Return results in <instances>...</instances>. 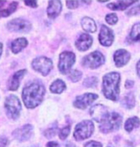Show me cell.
Segmentation results:
<instances>
[{"label":"cell","instance_id":"1","mask_svg":"<svg viewBox=\"0 0 140 147\" xmlns=\"http://www.w3.org/2000/svg\"><path fill=\"white\" fill-rule=\"evenodd\" d=\"M44 94L45 88L40 83H32L23 88V102L27 108L33 109L42 103Z\"/></svg>","mask_w":140,"mask_h":147},{"label":"cell","instance_id":"2","mask_svg":"<svg viewBox=\"0 0 140 147\" xmlns=\"http://www.w3.org/2000/svg\"><path fill=\"white\" fill-rule=\"evenodd\" d=\"M120 75L117 72H111L104 76L103 79V92L108 99L116 101L119 94Z\"/></svg>","mask_w":140,"mask_h":147},{"label":"cell","instance_id":"3","mask_svg":"<svg viewBox=\"0 0 140 147\" xmlns=\"http://www.w3.org/2000/svg\"><path fill=\"white\" fill-rule=\"evenodd\" d=\"M122 122V116L118 115L116 113H111L107 115V117L101 122L100 124V130L101 132L108 134V133L116 131L119 129Z\"/></svg>","mask_w":140,"mask_h":147},{"label":"cell","instance_id":"4","mask_svg":"<svg viewBox=\"0 0 140 147\" xmlns=\"http://www.w3.org/2000/svg\"><path fill=\"white\" fill-rule=\"evenodd\" d=\"M94 125L90 120H86L80 122L75 127V132H74V138L77 140H83L86 138H88L92 135Z\"/></svg>","mask_w":140,"mask_h":147},{"label":"cell","instance_id":"5","mask_svg":"<svg viewBox=\"0 0 140 147\" xmlns=\"http://www.w3.org/2000/svg\"><path fill=\"white\" fill-rule=\"evenodd\" d=\"M5 109H6V113L9 115V117L16 119L21 112V104L19 99L15 95L8 96L5 101Z\"/></svg>","mask_w":140,"mask_h":147},{"label":"cell","instance_id":"6","mask_svg":"<svg viewBox=\"0 0 140 147\" xmlns=\"http://www.w3.org/2000/svg\"><path fill=\"white\" fill-rule=\"evenodd\" d=\"M32 66L35 70L42 73L43 76L48 75V73L53 68V62L46 57H40L33 61Z\"/></svg>","mask_w":140,"mask_h":147},{"label":"cell","instance_id":"7","mask_svg":"<svg viewBox=\"0 0 140 147\" xmlns=\"http://www.w3.org/2000/svg\"><path fill=\"white\" fill-rule=\"evenodd\" d=\"M75 54L72 52H62L60 55V62H59V68L60 71L64 74H66L70 70L71 66L75 63Z\"/></svg>","mask_w":140,"mask_h":147},{"label":"cell","instance_id":"8","mask_svg":"<svg viewBox=\"0 0 140 147\" xmlns=\"http://www.w3.org/2000/svg\"><path fill=\"white\" fill-rule=\"evenodd\" d=\"M104 63H105V57L103 56V54L98 51H95L84 57L83 65L89 68H97L100 65H102Z\"/></svg>","mask_w":140,"mask_h":147},{"label":"cell","instance_id":"9","mask_svg":"<svg viewBox=\"0 0 140 147\" xmlns=\"http://www.w3.org/2000/svg\"><path fill=\"white\" fill-rule=\"evenodd\" d=\"M7 27L10 31L19 32V33H27L31 30V23L29 21L22 18H15L11 20L7 24Z\"/></svg>","mask_w":140,"mask_h":147},{"label":"cell","instance_id":"10","mask_svg":"<svg viewBox=\"0 0 140 147\" xmlns=\"http://www.w3.org/2000/svg\"><path fill=\"white\" fill-rule=\"evenodd\" d=\"M97 98L98 95L94 93L83 94V95H80L77 97L75 102H74V106L78 108V109H86V107L90 106Z\"/></svg>","mask_w":140,"mask_h":147},{"label":"cell","instance_id":"11","mask_svg":"<svg viewBox=\"0 0 140 147\" xmlns=\"http://www.w3.org/2000/svg\"><path fill=\"white\" fill-rule=\"evenodd\" d=\"M13 137L19 141H26L28 140L33 135V126L30 124L24 125L21 128L16 129L15 131H13Z\"/></svg>","mask_w":140,"mask_h":147},{"label":"cell","instance_id":"12","mask_svg":"<svg viewBox=\"0 0 140 147\" xmlns=\"http://www.w3.org/2000/svg\"><path fill=\"white\" fill-rule=\"evenodd\" d=\"M108 115V109L104 105H95L90 109V115L96 122H102Z\"/></svg>","mask_w":140,"mask_h":147},{"label":"cell","instance_id":"13","mask_svg":"<svg viewBox=\"0 0 140 147\" xmlns=\"http://www.w3.org/2000/svg\"><path fill=\"white\" fill-rule=\"evenodd\" d=\"M113 40H114V36L112 31L107 26L103 25L102 28H101L100 35H99L100 43L104 46H109L113 42Z\"/></svg>","mask_w":140,"mask_h":147},{"label":"cell","instance_id":"14","mask_svg":"<svg viewBox=\"0 0 140 147\" xmlns=\"http://www.w3.org/2000/svg\"><path fill=\"white\" fill-rule=\"evenodd\" d=\"M113 58L116 66L121 67V66L125 65L129 62V60L131 59V54L125 49H119L114 53Z\"/></svg>","mask_w":140,"mask_h":147},{"label":"cell","instance_id":"15","mask_svg":"<svg viewBox=\"0 0 140 147\" xmlns=\"http://www.w3.org/2000/svg\"><path fill=\"white\" fill-rule=\"evenodd\" d=\"M92 38L87 34H82L76 40V47L80 51H86L91 46Z\"/></svg>","mask_w":140,"mask_h":147},{"label":"cell","instance_id":"16","mask_svg":"<svg viewBox=\"0 0 140 147\" xmlns=\"http://www.w3.org/2000/svg\"><path fill=\"white\" fill-rule=\"evenodd\" d=\"M62 12V2L55 0L48 2L47 15L50 18H56Z\"/></svg>","mask_w":140,"mask_h":147},{"label":"cell","instance_id":"17","mask_svg":"<svg viewBox=\"0 0 140 147\" xmlns=\"http://www.w3.org/2000/svg\"><path fill=\"white\" fill-rule=\"evenodd\" d=\"M26 73V70L23 69V70H19L17 72H15V74L12 76V78L10 79L9 81V90H16L19 87V83H20V80L23 78L24 74Z\"/></svg>","mask_w":140,"mask_h":147},{"label":"cell","instance_id":"18","mask_svg":"<svg viewBox=\"0 0 140 147\" xmlns=\"http://www.w3.org/2000/svg\"><path fill=\"white\" fill-rule=\"evenodd\" d=\"M27 40L24 38H16L12 42L11 44V49L13 53H19L23 48H25L27 46Z\"/></svg>","mask_w":140,"mask_h":147},{"label":"cell","instance_id":"19","mask_svg":"<svg viewBox=\"0 0 140 147\" xmlns=\"http://www.w3.org/2000/svg\"><path fill=\"white\" fill-rule=\"evenodd\" d=\"M82 27H83L84 31L89 33H93L96 31V23L90 18H84L82 19Z\"/></svg>","mask_w":140,"mask_h":147},{"label":"cell","instance_id":"20","mask_svg":"<svg viewBox=\"0 0 140 147\" xmlns=\"http://www.w3.org/2000/svg\"><path fill=\"white\" fill-rule=\"evenodd\" d=\"M135 2L133 1H117L114 3H109L108 7L111 10H118V11H123L126 10L128 7H130L131 4H134Z\"/></svg>","mask_w":140,"mask_h":147},{"label":"cell","instance_id":"21","mask_svg":"<svg viewBox=\"0 0 140 147\" xmlns=\"http://www.w3.org/2000/svg\"><path fill=\"white\" fill-rule=\"evenodd\" d=\"M65 84L62 80H56L53 84L50 86V90L53 93H62L65 90Z\"/></svg>","mask_w":140,"mask_h":147},{"label":"cell","instance_id":"22","mask_svg":"<svg viewBox=\"0 0 140 147\" xmlns=\"http://www.w3.org/2000/svg\"><path fill=\"white\" fill-rule=\"evenodd\" d=\"M139 126V118L138 117H131L129 118L125 123V130L128 132L133 131V128H136V127Z\"/></svg>","mask_w":140,"mask_h":147},{"label":"cell","instance_id":"23","mask_svg":"<svg viewBox=\"0 0 140 147\" xmlns=\"http://www.w3.org/2000/svg\"><path fill=\"white\" fill-rule=\"evenodd\" d=\"M130 38L133 41H140V23H135L131 28Z\"/></svg>","mask_w":140,"mask_h":147},{"label":"cell","instance_id":"24","mask_svg":"<svg viewBox=\"0 0 140 147\" xmlns=\"http://www.w3.org/2000/svg\"><path fill=\"white\" fill-rule=\"evenodd\" d=\"M134 103H135V100H134L133 94L129 93L128 95H126L122 100V105L127 109H131L134 106Z\"/></svg>","mask_w":140,"mask_h":147},{"label":"cell","instance_id":"25","mask_svg":"<svg viewBox=\"0 0 140 147\" xmlns=\"http://www.w3.org/2000/svg\"><path fill=\"white\" fill-rule=\"evenodd\" d=\"M16 6H17V2H11L9 7L7 9H1V16L2 18H6V16H9L11 13H13L16 9Z\"/></svg>","mask_w":140,"mask_h":147},{"label":"cell","instance_id":"26","mask_svg":"<svg viewBox=\"0 0 140 147\" xmlns=\"http://www.w3.org/2000/svg\"><path fill=\"white\" fill-rule=\"evenodd\" d=\"M69 78L72 80L73 82H78L79 80L82 78V72L79 70L71 71V73L69 74Z\"/></svg>","mask_w":140,"mask_h":147},{"label":"cell","instance_id":"27","mask_svg":"<svg viewBox=\"0 0 140 147\" xmlns=\"http://www.w3.org/2000/svg\"><path fill=\"white\" fill-rule=\"evenodd\" d=\"M97 79L95 78V77H89V78H87L84 80V84L86 87H88V88H92V87H95L96 85H97Z\"/></svg>","mask_w":140,"mask_h":147},{"label":"cell","instance_id":"28","mask_svg":"<svg viewBox=\"0 0 140 147\" xmlns=\"http://www.w3.org/2000/svg\"><path fill=\"white\" fill-rule=\"evenodd\" d=\"M106 20L109 24L113 25V24H115L117 22L118 18L115 13H109V15H107V16H106Z\"/></svg>","mask_w":140,"mask_h":147},{"label":"cell","instance_id":"29","mask_svg":"<svg viewBox=\"0 0 140 147\" xmlns=\"http://www.w3.org/2000/svg\"><path fill=\"white\" fill-rule=\"evenodd\" d=\"M70 134V126H66V127H64V128H62L61 131H60V138L61 140H65L67 137H68V135Z\"/></svg>","mask_w":140,"mask_h":147},{"label":"cell","instance_id":"30","mask_svg":"<svg viewBox=\"0 0 140 147\" xmlns=\"http://www.w3.org/2000/svg\"><path fill=\"white\" fill-rule=\"evenodd\" d=\"M57 134V129H53V128H51V129H48V130H46V131L44 132V136L46 138H53L55 135Z\"/></svg>","mask_w":140,"mask_h":147},{"label":"cell","instance_id":"31","mask_svg":"<svg viewBox=\"0 0 140 147\" xmlns=\"http://www.w3.org/2000/svg\"><path fill=\"white\" fill-rule=\"evenodd\" d=\"M138 13H140V5H139V6H136V7H133L127 13V15H129V16H134V15H138Z\"/></svg>","mask_w":140,"mask_h":147},{"label":"cell","instance_id":"32","mask_svg":"<svg viewBox=\"0 0 140 147\" xmlns=\"http://www.w3.org/2000/svg\"><path fill=\"white\" fill-rule=\"evenodd\" d=\"M84 147H102V144L97 141H89L84 145Z\"/></svg>","mask_w":140,"mask_h":147},{"label":"cell","instance_id":"33","mask_svg":"<svg viewBox=\"0 0 140 147\" xmlns=\"http://www.w3.org/2000/svg\"><path fill=\"white\" fill-rule=\"evenodd\" d=\"M78 4H79L78 1H67L66 2V5L69 9H75V8L78 7Z\"/></svg>","mask_w":140,"mask_h":147},{"label":"cell","instance_id":"34","mask_svg":"<svg viewBox=\"0 0 140 147\" xmlns=\"http://www.w3.org/2000/svg\"><path fill=\"white\" fill-rule=\"evenodd\" d=\"M26 5H28L30 7H33V8H37L38 7V3L37 1H25L24 2Z\"/></svg>","mask_w":140,"mask_h":147},{"label":"cell","instance_id":"35","mask_svg":"<svg viewBox=\"0 0 140 147\" xmlns=\"http://www.w3.org/2000/svg\"><path fill=\"white\" fill-rule=\"evenodd\" d=\"M8 143H9V140H7L6 138H1V146L2 147H6V145H8Z\"/></svg>","mask_w":140,"mask_h":147},{"label":"cell","instance_id":"36","mask_svg":"<svg viewBox=\"0 0 140 147\" xmlns=\"http://www.w3.org/2000/svg\"><path fill=\"white\" fill-rule=\"evenodd\" d=\"M47 147H60L59 144H58L57 142H54V141H51V142H48L47 145H46Z\"/></svg>","mask_w":140,"mask_h":147},{"label":"cell","instance_id":"37","mask_svg":"<svg viewBox=\"0 0 140 147\" xmlns=\"http://www.w3.org/2000/svg\"><path fill=\"white\" fill-rule=\"evenodd\" d=\"M133 86V81H130V80H128L127 82H126V88H131Z\"/></svg>","mask_w":140,"mask_h":147},{"label":"cell","instance_id":"38","mask_svg":"<svg viewBox=\"0 0 140 147\" xmlns=\"http://www.w3.org/2000/svg\"><path fill=\"white\" fill-rule=\"evenodd\" d=\"M136 69H137V74H138V76L140 77V61L138 63H137V65H136Z\"/></svg>","mask_w":140,"mask_h":147},{"label":"cell","instance_id":"39","mask_svg":"<svg viewBox=\"0 0 140 147\" xmlns=\"http://www.w3.org/2000/svg\"><path fill=\"white\" fill-rule=\"evenodd\" d=\"M66 147H75V145H74L73 143H68L66 144Z\"/></svg>","mask_w":140,"mask_h":147},{"label":"cell","instance_id":"40","mask_svg":"<svg viewBox=\"0 0 140 147\" xmlns=\"http://www.w3.org/2000/svg\"><path fill=\"white\" fill-rule=\"evenodd\" d=\"M108 147H113V146H112V145H109Z\"/></svg>","mask_w":140,"mask_h":147}]
</instances>
